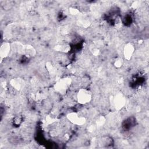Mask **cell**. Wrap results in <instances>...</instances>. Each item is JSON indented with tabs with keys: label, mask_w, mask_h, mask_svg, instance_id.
Here are the masks:
<instances>
[{
	"label": "cell",
	"mask_w": 149,
	"mask_h": 149,
	"mask_svg": "<svg viewBox=\"0 0 149 149\" xmlns=\"http://www.w3.org/2000/svg\"><path fill=\"white\" fill-rule=\"evenodd\" d=\"M70 79H62L56 83V84L55 85V89L59 92L65 91L70 86Z\"/></svg>",
	"instance_id": "obj_3"
},
{
	"label": "cell",
	"mask_w": 149,
	"mask_h": 149,
	"mask_svg": "<svg viewBox=\"0 0 149 149\" xmlns=\"http://www.w3.org/2000/svg\"><path fill=\"white\" fill-rule=\"evenodd\" d=\"M67 118L72 123L77 125H81L85 123L86 119L76 112H70L67 115Z\"/></svg>",
	"instance_id": "obj_2"
},
{
	"label": "cell",
	"mask_w": 149,
	"mask_h": 149,
	"mask_svg": "<svg viewBox=\"0 0 149 149\" xmlns=\"http://www.w3.org/2000/svg\"><path fill=\"white\" fill-rule=\"evenodd\" d=\"M10 44L8 42L3 43L1 47V55L2 57H6L10 52Z\"/></svg>",
	"instance_id": "obj_6"
},
{
	"label": "cell",
	"mask_w": 149,
	"mask_h": 149,
	"mask_svg": "<svg viewBox=\"0 0 149 149\" xmlns=\"http://www.w3.org/2000/svg\"><path fill=\"white\" fill-rule=\"evenodd\" d=\"M22 122V119L20 117H16L14 120H13V122L15 125H20V123H21Z\"/></svg>",
	"instance_id": "obj_8"
},
{
	"label": "cell",
	"mask_w": 149,
	"mask_h": 149,
	"mask_svg": "<svg viewBox=\"0 0 149 149\" xmlns=\"http://www.w3.org/2000/svg\"><path fill=\"white\" fill-rule=\"evenodd\" d=\"M114 104L116 109H120L125 105V98L122 94H119L116 95L114 100Z\"/></svg>",
	"instance_id": "obj_5"
},
{
	"label": "cell",
	"mask_w": 149,
	"mask_h": 149,
	"mask_svg": "<svg viewBox=\"0 0 149 149\" xmlns=\"http://www.w3.org/2000/svg\"><path fill=\"white\" fill-rule=\"evenodd\" d=\"M122 60L120 59H118L115 62V66L116 68H120L122 66Z\"/></svg>",
	"instance_id": "obj_7"
},
{
	"label": "cell",
	"mask_w": 149,
	"mask_h": 149,
	"mask_svg": "<svg viewBox=\"0 0 149 149\" xmlns=\"http://www.w3.org/2000/svg\"><path fill=\"white\" fill-rule=\"evenodd\" d=\"M92 97L91 93L90 90L86 88H81L77 94V100L79 103L85 104L88 103Z\"/></svg>",
	"instance_id": "obj_1"
},
{
	"label": "cell",
	"mask_w": 149,
	"mask_h": 149,
	"mask_svg": "<svg viewBox=\"0 0 149 149\" xmlns=\"http://www.w3.org/2000/svg\"><path fill=\"white\" fill-rule=\"evenodd\" d=\"M70 12L72 15H76V14H77V13L79 12V11L77 10V9H75V8H70Z\"/></svg>",
	"instance_id": "obj_9"
},
{
	"label": "cell",
	"mask_w": 149,
	"mask_h": 149,
	"mask_svg": "<svg viewBox=\"0 0 149 149\" xmlns=\"http://www.w3.org/2000/svg\"><path fill=\"white\" fill-rule=\"evenodd\" d=\"M134 46L130 43L127 44L124 48L123 53H124L125 58L126 59L129 60L132 56V55L134 53Z\"/></svg>",
	"instance_id": "obj_4"
}]
</instances>
